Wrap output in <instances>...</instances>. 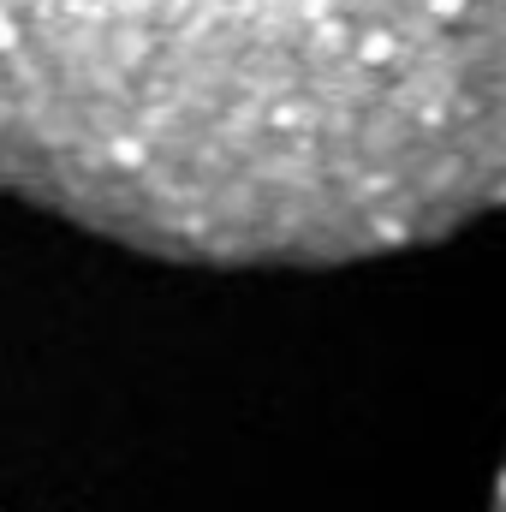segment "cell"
<instances>
[{"mask_svg": "<svg viewBox=\"0 0 506 512\" xmlns=\"http://www.w3.org/2000/svg\"><path fill=\"white\" fill-rule=\"evenodd\" d=\"M0 191L191 268L506 209V0H0Z\"/></svg>", "mask_w": 506, "mask_h": 512, "instance_id": "cell-1", "label": "cell"}, {"mask_svg": "<svg viewBox=\"0 0 506 512\" xmlns=\"http://www.w3.org/2000/svg\"><path fill=\"white\" fill-rule=\"evenodd\" d=\"M489 512H506V471H501V489H495V507Z\"/></svg>", "mask_w": 506, "mask_h": 512, "instance_id": "cell-2", "label": "cell"}]
</instances>
